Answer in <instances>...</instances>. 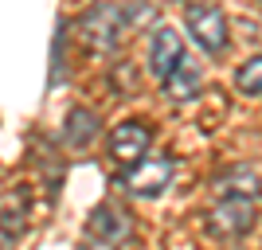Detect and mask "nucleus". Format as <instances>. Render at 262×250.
<instances>
[{
    "label": "nucleus",
    "instance_id": "obj_4",
    "mask_svg": "<svg viewBox=\"0 0 262 250\" xmlns=\"http://www.w3.org/2000/svg\"><path fill=\"white\" fill-rule=\"evenodd\" d=\"M82 35H86V43L94 47V51H114L121 39V32H125V16H121L114 4H94V8L82 16Z\"/></svg>",
    "mask_w": 262,
    "mask_h": 250
},
{
    "label": "nucleus",
    "instance_id": "obj_1",
    "mask_svg": "<svg viewBox=\"0 0 262 250\" xmlns=\"http://www.w3.org/2000/svg\"><path fill=\"white\" fill-rule=\"evenodd\" d=\"M172 176H176V156L157 152V156H145V161H137L133 168H125V172H121V188L137 199H153L172 184Z\"/></svg>",
    "mask_w": 262,
    "mask_h": 250
},
{
    "label": "nucleus",
    "instance_id": "obj_11",
    "mask_svg": "<svg viewBox=\"0 0 262 250\" xmlns=\"http://www.w3.org/2000/svg\"><path fill=\"white\" fill-rule=\"evenodd\" d=\"M24 215H28V211H24L20 196H4L0 199V231H4L8 239H16V235L24 231Z\"/></svg>",
    "mask_w": 262,
    "mask_h": 250
},
{
    "label": "nucleus",
    "instance_id": "obj_2",
    "mask_svg": "<svg viewBox=\"0 0 262 250\" xmlns=\"http://www.w3.org/2000/svg\"><path fill=\"white\" fill-rule=\"evenodd\" d=\"M184 24H188V32H192V39H196L208 55H219L227 47V20H223V12H219L215 4L192 0L184 8Z\"/></svg>",
    "mask_w": 262,
    "mask_h": 250
},
{
    "label": "nucleus",
    "instance_id": "obj_6",
    "mask_svg": "<svg viewBox=\"0 0 262 250\" xmlns=\"http://www.w3.org/2000/svg\"><path fill=\"white\" fill-rule=\"evenodd\" d=\"M129 231H133V219L114 203L94 207L90 219H86V235L98 242V246H121V242L129 239Z\"/></svg>",
    "mask_w": 262,
    "mask_h": 250
},
{
    "label": "nucleus",
    "instance_id": "obj_8",
    "mask_svg": "<svg viewBox=\"0 0 262 250\" xmlns=\"http://www.w3.org/2000/svg\"><path fill=\"white\" fill-rule=\"evenodd\" d=\"M200 86H204V66L196 59H188V55L172 66V75L164 78V94L172 102H192L200 94Z\"/></svg>",
    "mask_w": 262,
    "mask_h": 250
},
{
    "label": "nucleus",
    "instance_id": "obj_9",
    "mask_svg": "<svg viewBox=\"0 0 262 250\" xmlns=\"http://www.w3.org/2000/svg\"><path fill=\"white\" fill-rule=\"evenodd\" d=\"M94 137H98V118L90 109H71V118H67V145L71 149H86Z\"/></svg>",
    "mask_w": 262,
    "mask_h": 250
},
{
    "label": "nucleus",
    "instance_id": "obj_10",
    "mask_svg": "<svg viewBox=\"0 0 262 250\" xmlns=\"http://www.w3.org/2000/svg\"><path fill=\"white\" fill-rule=\"evenodd\" d=\"M219 192L223 196H243V199H258L262 192V180L254 168H235V172H227L223 180H219Z\"/></svg>",
    "mask_w": 262,
    "mask_h": 250
},
{
    "label": "nucleus",
    "instance_id": "obj_3",
    "mask_svg": "<svg viewBox=\"0 0 262 250\" xmlns=\"http://www.w3.org/2000/svg\"><path fill=\"white\" fill-rule=\"evenodd\" d=\"M251 227H254V199L223 196L208 211V231L215 239H243Z\"/></svg>",
    "mask_w": 262,
    "mask_h": 250
},
{
    "label": "nucleus",
    "instance_id": "obj_7",
    "mask_svg": "<svg viewBox=\"0 0 262 250\" xmlns=\"http://www.w3.org/2000/svg\"><path fill=\"white\" fill-rule=\"evenodd\" d=\"M180 59H184V43H180V35H176L172 28H157V32H153V47H149V71L164 82Z\"/></svg>",
    "mask_w": 262,
    "mask_h": 250
},
{
    "label": "nucleus",
    "instance_id": "obj_12",
    "mask_svg": "<svg viewBox=\"0 0 262 250\" xmlns=\"http://www.w3.org/2000/svg\"><path fill=\"white\" fill-rule=\"evenodd\" d=\"M235 86H239L243 94H254V98L262 94V55L247 59V63L235 71Z\"/></svg>",
    "mask_w": 262,
    "mask_h": 250
},
{
    "label": "nucleus",
    "instance_id": "obj_5",
    "mask_svg": "<svg viewBox=\"0 0 262 250\" xmlns=\"http://www.w3.org/2000/svg\"><path fill=\"white\" fill-rule=\"evenodd\" d=\"M149 145H153V129L145 121H121L118 129L110 133V152L121 168H133L137 161L149 156Z\"/></svg>",
    "mask_w": 262,
    "mask_h": 250
}]
</instances>
